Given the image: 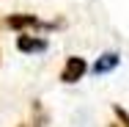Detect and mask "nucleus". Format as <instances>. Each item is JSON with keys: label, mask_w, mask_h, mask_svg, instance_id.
<instances>
[{"label": "nucleus", "mask_w": 129, "mask_h": 127, "mask_svg": "<svg viewBox=\"0 0 129 127\" xmlns=\"http://www.w3.org/2000/svg\"><path fill=\"white\" fill-rule=\"evenodd\" d=\"M3 25L11 28V30H17V33H27V30H39V28L52 30V28H58V22H41L36 14H8V17L3 20Z\"/></svg>", "instance_id": "f257e3e1"}, {"label": "nucleus", "mask_w": 129, "mask_h": 127, "mask_svg": "<svg viewBox=\"0 0 129 127\" xmlns=\"http://www.w3.org/2000/svg\"><path fill=\"white\" fill-rule=\"evenodd\" d=\"M107 127H121V124H118V122H115V124H107Z\"/></svg>", "instance_id": "423d86ee"}, {"label": "nucleus", "mask_w": 129, "mask_h": 127, "mask_svg": "<svg viewBox=\"0 0 129 127\" xmlns=\"http://www.w3.org/2000/svg\"><path fill=\"white\" fill-rule=\"evenodd\" d=\"M113 113H115V119H118L121 127H129V111H124L121 105H113Z\"/></svg>", "instance_id": "39448f33"}, {"label": "nucleus", "mask_w": 129, "mask_h": 127, "mask_svg": "<svg viewBox=\"0 0 129 127\" xmlns=\"http://www.w3.org/2000/svg\"><path fill=\"white\" fill-rule=\"evenodd\" d=\"M17 127H27V124H17Z\"/></svg>", "instance_id": "0eeeda50"}, {"label": "nucleus", "mask_w": 129, "mask_h": 127, "mask_svg": "<svg viewBox=\"0 0 129 127\" xmlns=\"http://www.w3.org/2000/svg\"><path fill=\"white\" fill-rule=\"evenodd\" d=\"M118 64H121V55H118L115 50H110V52H102V55L93 61L91 72H93V75H107V72L118 69Z\"/></svg>", "instance_id": "20e7f679"}, {"label": "nucleus", "mask_w": 129, "mask_h": 127, "mask_svg": "<svg viewBox=\"0 0 129 127\" xmlns=\"http://www.w3.org/2000/svg\"><path fill=\"white\" fill-rule=\"evenodd\" d=\"M85 72H88V64H85L82 55H66L63 69H60V83H66V86L80 83V80L85 77Z\"/></svg>", "instance_id": "f03ea898"}, {"label": "nucleus", "mask_w": 129, "mask_h": 127, "mask_svg": "<svg viewBox=\"0 0 129 127\" xmlns=\"http://www.w3.org/2000/svg\"><path fill=\"white\" fill-rule=\"evenodd\" d=\"M50 47V42L44 36H30V33H19L17 36V50L22 55H36V52H44Z\"/></svg>", "instance_id": "7ed1b4c3"}]
</instances>
